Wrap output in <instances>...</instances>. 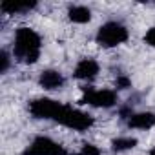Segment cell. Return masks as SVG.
I'll list each match as a JSON object with an SVG mask.
<instances>
[{"mask_svg": "<svg viewBox=\"0 0 155 155\" xmlns=\"http://www.w3.org/2000/svg\"><path fill=\"white\" fill-rule=\"evenodd\" d=\"M128 40V29L119 22H106L99 28L97 33V44L104 48H113Z\"/></svg>", "mask_w": 155, "mask_h": 155, "instance_id": "cell-3", "label": "cell"}, {"mask_svg": "<svg viewBox=\"0 0 155 155\" xmlns=\"http://www.w3.org/2000/svg\"><path fill=\"white\" fill-rule=\"evenodd\" d=\"M130 128H137V130H150L155 126V115L150 111H142V113H133L130 115L128 120Z\"/></svg>", "mask_w": 155, "mask_h": 155, "instance_id": "cell-8", "label": "cell"}, {"mask_svg": "<svg viewBox=\"0 0 155 155\" xmlns=\"http://www.w3.org/2000/svg\"><path fill=\"white\" fill-rule=\"evenodd\" d=\"M144 42L150 44L151 48H155V28H151V29L146 31V35H144Z\"/></svg>", "mask_w": 155, "mask_h": 155, "instance_id": "cell-15", "label": "cell"}, {"mask_svg": "<svg viewBox=\"0 0 155 155\" xmlns=\"http://www.w3.org/2000/svg\"><path fill=\"white\" fill-rule=\"evenodd\" d=\"M97 73H99V64L93 58H82L79 64H77L75 71H73V75L77 79H84V81L93 79Z\"/></svg>", "mask_w": 155, "mask_h": 155, "instance_id": "cell-7", "label": "cell"}, {"mask_svg": "<svg viewBox=\"0 0 155 155\" xmlns=\"http://www.w3.org/2000/svg\"><path fill=\"white\" fill-rule=\"evenodd\" d=\"M22 155H68L64 146H60L58 142H55L49 137H37L26 150Z\"/></svg>", "mask_w": 155, "mask_h": 155, "instance_id": "cell-4", "label": "cell"}, {"mask_svg": "<svg viewBox=\"0 0 155 155\" xmlns=\"http://www.w3.org/2000/svg\"><path fill=\"white\" fill-rule=\"evenodd\" d=\"M60 106H62L60 102L51 101V99H35L29 102V111L37 119H55Z\"/></svg>", "mask_w": 155, "mask_h": 155, "instance_id": "cell-6", "label": "cell"}, {"mask_svg": "<svg viewBox=\"0 0 155 155\" xmlns=\"http://www.w3.org/2000/svg\"><path fill=\"white\" fill-rule=\"evenodd\" d=\"M15 58L24 64H35L40 57V37L29 28H20L15 33Z\"/></svg>", "mask_w": 155, "mask_h": 155, "instance_id": "cell-1", "label": "cell"}, {"mask_svg": "<svg viewBox=\"0 0 155 155\" xmlns=\"http://www.w3.org/2000/svg\"><path fill=\"white\" fill-rule=\"evenodd\" d=\"M68 17H69L71 22L86 24V22H90V18H91V11H90L86 6H73V8H69Z\"/></svg>", "mask_w": 155, "mask_h": 155, "instance_id": "cell-11", "label": "cell"}, {"mask_svg": "<svg viewBox=\"0 0 155 155\" xmlns=\"http://www.w3.org/2000/svg\"><path fill=\"white\" fill-rule=\"evenodd\" d=\"M53 120H57L62 126H68L71 130H77V131H84V130L93 126V117L91 115H88L81 110H73L71 106H66V104L60 106V110L57 111Z\"/></svg>", "mask_w": 155, "mask_h": 155, "instance_id": "cell-2", "label": "cell"}, {"mask_svg": "<svg viewBox=\"0 0 155 155\" xmlns=\"http://www.w3.org/2000/svg\"><path fill=\"white\" fill-rule=\"evenodd\" d=\"M38 82H40V86L44 90H58L64 84V77L58 71H55V69H48V71H44L40 75Z\"/></svg>", "mask_w": 155, "mask_h": 155, "instance_id": "cell-9", "label": "cell"}, {"mask_svg": "<svg viewBox=\"0 0 155 155\" xmlns=\"http://www.w3.org/2000/svg\"><path fill=\"white\" fill-rule=\"evenodd\" d=\"M135 146H137V139H133V137H119L111 142L113 151H126V150H131Z\"/></svg>", "mask_w": 155, "mask_h": 155, "instance_id": "cell-12", "label": "cell"}, {"mask_svg": "<svg viewBox=\"0 0 155 155\" xmlns=\"http://www.w3.org/2000/svg\"><path fill=\"white\" fill-rule=\"evenodd\" d=\"M8 68H9V55H8V51H0V73H6L8 71Z\"/></svg>", "mask_w": 155, "mask_h": 155, "instance_id": "cell-13", "label": "cell"}, {"mask_svg": "<svg viewBox=\"0 0 155 155\" xmlns=\"http://www.w3.org/2000/svg\"><path fill=\"white\" fill-rule=\"evenodd\" d=\"M117 86L122 88V90H124V88H130V81L126 79V77H120V79L117 81Z\"/></svg>", "mask_w": 155, "mask_h": 155, "instance_id": "cell-16", "label": "cell"}, {"mask_svg": "<svg viewBox=\"0 0 155 155\" xmlns=\"http://www.w3.org/2000/svg\"><path fill=\"white\" fill-rule=\"evenodd\" d=\"M2 11L4 13H11V15H15V13H24V11H29V9H33V8H37V2L33 0V2H11V0H4L2 2Z\"/></svg>", "mask_w": 155, "mask_h": 155, "instance_id": "cell-10", "label": "cell"}, {"mask_svg": "<svg viewBox=\"0 0 155 155\" xmlns=\"http://www.w3.org/2000/svg\"><path fill=\"white\" fill-rule=\"evenodd\" d=\"M82 104H91L97 108H111L117 102V95L110 90H91L84 88V97L81 99Z\"/></svg>", "mask_w": 155, "mask_h": 155, "instance_id": "cell-5", "label": "cell"}, {"mask_svg": "<svg viewBox=\"0 0 155 155\" xmlns=\"http://www.w3.org/2000/svg\"><path fill=\"white\" fill-rule=\"evenodd\" d=\"M81 155H101V150L93 144H84L81 150Z\"/></svg>", "mask_w": 155, "mask_h": 155, "instance_id": "cell-14", "label": "cell"}, {"mask_svg": "<svg viewBox=\"0 0 155 155\" xmlns=\"http://www.w3.org/2000/svg\"><path fill=\"white\" fill-rule=\"evenodd\" d=\"M150 155H155V150H151V153H150Z\"/></svg>", "mask_w": 155, "mask_h": 155, "instance_id": "cell-17", "label": "cell"}]
</instances>
